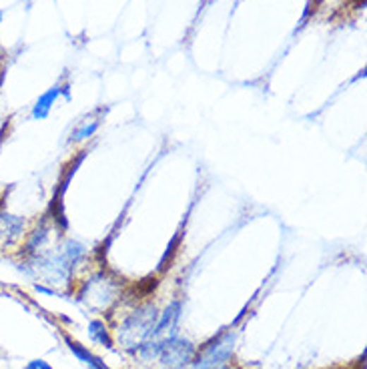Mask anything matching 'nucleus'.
<instances>
[{
	"label": "nucleus",
	"mask_w": 367,
	"mask_h": 369,
	"mask_svg": "<svg viewBox=\"0 0 367 369\" xmlns=\"http://www.w3.org/2000/svg\"><path fill=\"white\" fill-rule=\"evenodd\" d=\"M0 261H2V257H0Z\"/></svg>",
	"instance_id": "14"
},
{
	"label": "nucleus",
	"mask_w": 367,
	"mask_h": 369,
	"mask_svg": "<svg viewBox=\"0 0 367 369\" xmlns=\"http://www.w3.org/2000/svg\"><path fill=\"white\" fill-rule=\"evenodd\" d=\"M179 317H181V301H173V303L165 309V313H163V317L159 319V323L155 325L151 337H159V335H163V333L169 329L173 331V335H175Z\"/></svg>",
	"instance_id": "6"
},
{
	"label": "nucleus",
	"mask_w": 367,
	"mask_h": 369,
	"mask_svg": "<svg viewBox=\"0 0 367 369\" xmlns=\"http://www.w3.org/2000/svg\"><path fill=\"white\" fill-rule=\"evenodd\" d=\"M25 369H52L51 363H47L44 359H32L25 365Z\"/></svg>",
	"instance_id": "11"
},
{
	"label": "nucleus",
	"mask_w": 367,
	"mask_h": 369,
	"mask_svg": "<svg viewBox=\"0 0 367 369\" xmlns=\"http://www.w3.org/2000/svg\"><path fill=\"white\" fill-rule=\"evenodd\" d=\"M49 231H51V227L44 225V223L38 225L35 231H30V233L26 235L25 245H23V255H25V257H32V255H37L38 251H42V245L49 239Z\"/></svg>",
	"instance_id": "7"
},
{
	"label": "nucleus",
	"mask_w": 367,
	"mask_h": 369,
	"mask_svg": "<svg viewBox=\"0 0 367 369\" xmlns=\"http://www.w3.org/2000/svg\"><path fill=\"white\" fill-rule=\"evenodd\" d=\"M2 16H4V14H2V11H0V23H2Z\"/></svg>",
	"instance_id": "13"
},
{
	"label": "nucleus",
	"mask_w": 367,
	"mask_h": 369,
	"mask_svg": "<svg viewBox=\"0 0 367 369\" xmlns=\"http://www.w3.org/2000/svg\"><path fill=\"white\" fill-rule=\"evenodd\" d=\"M64 341H66V345H68V349L75 353L80 361H85L87 365H89V369H109L107 365H104V361H101L99 357H95L92 353H90L87 347H83L80 344H76V341H73L68 335H64Z\"/></svg>",
	"instance_id": "8"
},
{
	"label": "nucleus",
	"mask_w": 367,
	"mask_h": 369,
	"mask_svg": "<svg viewBox=\"0 0 367 369\" xmlns=\"http://www.w3.org/2000/svg\"><path fill=\"white\" fill-rule=\"evenodd\" d=\"M101 127V121H90V123H83L80 127L73 133V140H85L92 137L97 133V128Z\"/></svg>",
	"instance_id": "10"
},
{
	"label": "nucleus",
	"mask_w": 367,
	"mask_h": 369,
	"mask_svg": "<svg viewBox=\"0 0 367 369\" xmlns=\"http://www.w3.org/2000/svg\"><path fill=\"white\" fill-rule=\"evenodd\" d=\"M61 97H64L66 101H71V87H68V85L61 87Z\"/></svg>",
	"instance_id": "12"
},
{
	"label": "nucleus",
	"mask_w": 367,
	"mask_h": 369,
	"mask_svg": "<svg viewBox=\"0 0 367 369\" xmlns=\"http://www.w3.org/2000/svg\"><path fill=\"white\" fill-rule=\"evenodd\" d=\"M89 337L95 344H101L104 347H109V349L113 347V339L109 335V329H107L104 321H101V319H95V321L89 323Z\"/></svg>",
	"instance_id": "9"
},
{
	"label": "nucleus",
	"mask_w": 367,
	"mask_h": 369,
	"mask_svg": "<svg viewBox=\"0 0 367 369\" xmlns=\"http://www.w3.org/2000/svg\"><path fill=\"white\" fill-rule=\"evenodd\" d=\"M195 357V347L187 339L179 337H167L161 341V351H159V361L167 369H181L193 361Z\"/></svg>",
	"instance_id": "2"
},
{
	"label": "nucleus",
	"mask_w": 367,
	"mask_h": 369,
	"mask_svg": "<svg viewBox=\"0 0 367 369\" xmlns=\"http://www.w3.org/2000/svg\"><path fill=\"white\" fill-rule=\"evenodd\" d=\"M26 219L13 215L0 207V247L8 249L25 237Z\"/></svg>",
	"instance_id": "4"
},
{
	"label": "nucleus",
	"mask_w": 367,
	"mask_h": 369,
	"mask_svg": "<svg viewBox=\"0 0 367 369\" xmlns=\"http://www.w3.org/2000/svg\"><path fill=\"white\" fill-rule=\"evenodd\" d=\"M116 291H119V283L113 279H109L104 273H99V275H95L90 281H87L85 291L80 293V299L87 301L89 306L92 303V301L101 299L99 307H107L114 299Z\"/></svg>",
	"instance_id": "3"
},
{
	"label": "nucleus",
	"mask_w": 367,
	"mask_h": 369,
	"mask_svg": "<svg viewBox=\"0 0 367 369\" xmlns=\"http://www.w3.org/2000/svg\"><path fill=\"white\" fill-rule=\"evenodd\" d=\"M59 97H61V85H54L49 90H44L37 99V102L32 104V111H30L32 119L35 121H44L47 116L51 115L52 107H54V102L59 101Z\"/></svg>",
	"instance_id": "5"
},
{
	"label": "nucleus",
	"mask_w": 367,
	"mask_h": 369,
	"mask_svg": "<svg viewBox=\"0 0 367 369\" xmlns=\"http://www.w3.org/2000/svg\"><path fill=\"white\" fill-rule=\"evenodd\" d=\"M155 325H157V309H155V306L149 303V306L139 307L135 313H131L123 321V325L119 329V341L128 349H135V347L139 349L143 341L151 337Z\"/></svg>",
	"instance_id": "1"
}]
</instances>
